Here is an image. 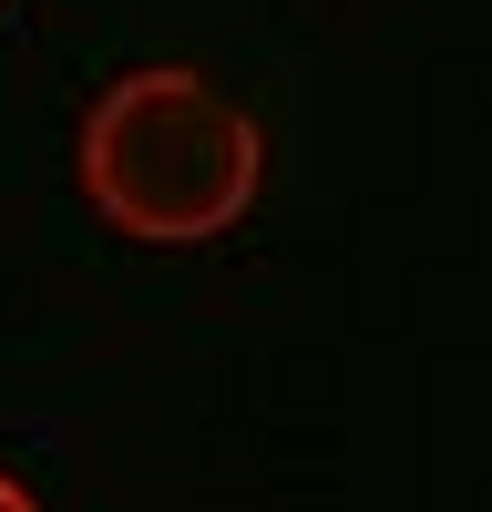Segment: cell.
I'll return each instance as SVG.
<instances>
[{"instance_id":"1","label":"cell","mask_w":492,"mask_h":512,"mask_svg":"<svg viewBox=\"0 0 492 512\" xmlns=\"http://www.w3.org/2000/svg\"><path fill=\"white\" fill-rule=\"evenodd\" d=\"M72 175L93 195V216L134 246H205L226 236L267 185V144L257 113L236 93H216L185 62H144L103 82V103L82 113Z\"/></svg>"},{"instance_id":"2","label":"cell","mask_w":492,"mask_h":512,"mask_svg":"<svg viewBox=\"0 0 492 512\" xmlns=\"http://www.w3.org/2000/svg\"><path fill=\"white\" fill-rule=\"evenodd\" d=\"M0 512H41V502H31V492H21L11 472H0Z\"/></svg>"}]
</instances>
